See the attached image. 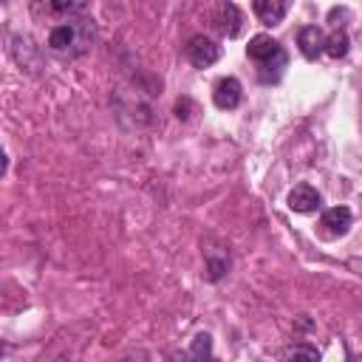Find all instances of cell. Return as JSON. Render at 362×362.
Returning a JSON list of instances; mask_svg holds the SVG:
<instances>
[{"instance_id":"6da1fadb","label":"cell","mask_w":362,"mask_h":362,"mask_svg":"<svg viewBox=\"0 0 362 362\" xmlns=\"http://www.w3.org/2000/svg\"><path fill=\"white\" fill-rule=\"evenodd\" d=\"M90 40H93V31H88L85 20H76V23H62V25H57V28L48 34V48H51L54 54H62V57H65V54H68V57H76V54L88 51Z\"/></svg>"},{"instance_id":"7a4b0ae2","label":"cell","mask_w":362,"mask_h":362,"mask_svg":"<svg viewBox=\"0 0 362 362\" xmlns=\"http://www.w3.org/2000/svg\"><path fill=\"white\" fill-rule=\"evenodd\" d=\"M218 57H221V48L215 45V40H209L204 34L189 37V42H187V59L195 68H209L212 62H218Z\"/></svg>"},{"instance_id":"3957f363","label":"cell","mask_w":362,"mask_h":362,"mask_svg":"<svg viewBox=\"0 0 362 362\" xmlns=\"http://www.w3.org/2000/svg\"><path fill=\"white\" fill-rule=\"evenodd\" d=\"M240 96H243V88H240V82H238L235 76H223V79L215 82V90H212V102H215V107H221V110H232V107L240 105Z\"/></svg>"},{"instance_id":"277c9868","label":"cell","mask_w":362,"mask_h":362,"mask_svg":"<svg viewBox=\"0 0 362 362\" xmlns=\"http://www.w3.org/2000/svg\"><path fill=\"white\" fill-rule=\"evenodd\" d=\"M351 221H354V215H351V209H348V206H331V209H325V212H322L320 226L325 229V235L339 238V235H345V232L351 229Z\"/></svg>"},{"instance_id":"5b68a950","label":"cell","mask_w":362,"mask_h":362,"mask_svg":"<svg viewBox=\"0 0 362 362\" xmlns=\"http://www.w3.org/2000/svg\"><path fill=\"white\" fill-rule=\"evenodd\" d=\"M297 45H300L305 59H317L325 51V37H322V31L317 25H303L297 31Z\"/></svg>"},{"instance_id":"8992f818","label":"cell","mask_w":362,"mask_h":362,"mask_svg":"<svg viewBox=\"0 0 362 362\" xmlns=\"http://www.w3.org/2000/svg\"><path fill=\"white\" fill-rule=\"evenodd\" d=\"M322 204L320 192L311 187V184H297L291 192H288V206L294 212H314L317 206Z\"/></svg>"},{"instance_id":"52a82bcc","label":"cell","mask_w":362,"mask_h":362,"mask_svg":"<svg viewBox=\"0 0 362 362\" xmlns=\"http://www.w3.org/2000/svg\"><path fill=\"white\" fill-rule=\"evenodd\" d=\"M288 3L291 0H252V8H255V14L263 25H277L286 17Z\"/></svg>"},{"instance_id":"ba28073f","label":"cell","mask_w":362,"mask_h":362,"mask_svg":"<svg viewBox=\"0 0 362 362\" xmlns=\"http://www.w3.org/2000/svg\"><path fill=\"white\" fill-rule=\"evenodd\" d=\"M260 68H257V79L263 82V85H274V82H280V76H283V71H286V65H288V57H286V51L280 48L277 54H272L269 59H263V62H257Z\"/></svg>"},{"instance_id":"9c48e42d","label":"cell","mask_w":362,"mask_h":362,"mask_svg":"<svg viewBox=\"0 0 362 362\" xmlns=\"http://www.w3.org/2000/svg\"><path fill=\"white\" fill-rule=\"evenodd\" d=\"M218 23H221V31H223L229 40H232V37H238V34L243 31V14H240V8H238L235 3H229V0H223V3H221Z\"/></svg>"},{"instance_id":"30bf717a","label":"cell","mask_w":362,"mask_h":362,"mask_svg":"<svg viewBox=\"0 0 362 362\" xmlns=\"http://www.w3.org/2000/svg\"><path fill=\"white\" fill-rule=\"evenodd\" d=\"M277 51H280V42L272 40L269 34H255V37L249 40V45H246V54H249V59H255V62H263V59H269V57L277 54Z\"/></svg>"},{"instance_id":"8fae6325","label":"cell","mask_w":362,"mask_h":362,"mask_svg":"<svg viewBox=\"0 0 362 362\" xmlns=\"http://www.w3.org/2000/svg\"><path fill=\"white\" fill-rule=\"evenodd\" d=\"M204 255H206V272H209L206 277H209V280H221V277L229 272V249L221 246V252L215 255V249L206 246Z\"/></svg>"},{"instance_id":"7c38bea8","label":"cell","mask_w":362,"mask_h":362,"mask_svg":"<svg viewBox=\"0 0 362 362\" xmlns=\"http://www.w3.org/2000/svg\"><path fill=\"white\" fill-rule=\"evenodd\" d=\"M348 45H351V40H348V34H345L342 28H337L331 37H325V54H328L331 59L345 57V54H348Z\"/></svg>"},{"instance_id":"4fadbf2b","label":"cell","mask_w":362,"mask_h":362,"mask_svg":"<svg viewBox=\"0 0 362 362\" xmlns=\"http://www.w3.org/2000/svg\"><path fill=\"white\" fill-rule=\"evenodd\" d=\"M212 354V337L209 334H198L192 339V348H189V356H209Z\"/></svg>"},{"instance_id":"5bb4252c","label":"cell","mask_w":362,"mask_h":362,"mask_svg":"<svg viewBox=\"0 0 362 362\" xmlns=\"http://www.w3.org/2000/svg\"><path fill=\"white\" fill-rule=\"evenodd\" d=\"M286 356H305V359H317L320 354H317V348H311V345H291V348L286 351Z\"/></svg>"},{"instance_id":"9a60e30c","label":"cell","mask_w":362,"mask_h":362,"mask_svg":"<svg viewBox=\"0 0 362 362\" xmlns=\"http://www.w3.org/2000/svg\"><path fill=\"white\" fill-rule=\"evenodd\" d=\"M51 8H54V11H59V14H65V11H71V8H74V0H51Z\"/></svg>"}]
</instances>
